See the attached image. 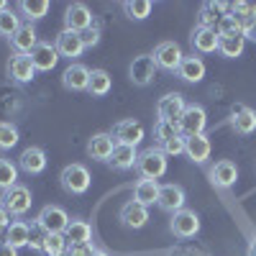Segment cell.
Returning a JSON list of instances; mask_svg holds the SVG:
<instances>
[{
    "label": "cell",
    "instance_id": "6da1fadb",
    "mask_svg": "<svg viewBox=\"0 0 256 256\" xmlns=\"http://www.w3.org/2000/svg\"><path fill=\"white\" fill-rule=\"evenodd\" d=\"M136 172L141 180H156L159 182V177H164V172H166V154L159 146L146 148L136 159Z\"/></svg>",
    "mask_w": 256,
    "mask_h": 256
},
{
    "label": "cell",
    "instance_id": "7a4b0ae2",
    "mask_svg": "<svg viewBox=\"0 0 256 256\" xmlns=\"http://www.w3.org/2000/svg\"><path fill=\"white\" fill-rule=\"evenodd\" d=\"M59 182H62L64 192H70V195H84L90 190L92 177L84 164H67L59 174Z\"/></svg>",
    "mask_w": 256,
    "mask_h": 256
},
{
    "label": "cell",
    "instance_id": "3957f363",
    "mask_svg": "<svg viewBox=\"0 0 256 256\" xmlns=\"http://www.w3.org/2000/svg\"><path fill=\"white\" fill-rule=\"evenodd\" d=\"M70 226V216L67 210L59 205H46L41 208V212L36 216V228L41 233H64Z\"/></svg>",
    "mask_w": 256,
    "mask_h": 256
},
{
    "label": "cell",
    "instance_id": "277c9868",
    "mask_svg": "<svg viewBox=\"0 0 256 256\" xmlns=\"http://www.w3.org/2000/svg\"><path fill=\"white\" fill-rule=\"evenodd\" d=\"M0 200H3L0 205H3L10 216H24V212L31 210V202H34L31 190L26 184H13L10 190L3 192V198H0Z\"/></svg>",
    "mask_w": 256,
    "mask_h": 256
},
{
    "label": "cell",
    "instance_id": "5b68a950",
    "mask_svg": "<svg viewBox=\"0 0 256 256\" xmlns=\"http://www.w3.org/2000/svg\"><path fill=\"white\" fill-rule=\"evenodd\" d=\"M156 62L152 54H138L134 56L131 67H128V77H131V82L136 84V88H146V84L154 82V74H156Z\"/></svg>",
    "mask_w": 256,
    "mask_h": 256
},
{
    "label": "cell",
    "instance_id": "8992f818",
    "mask_svg": "<svg viewBox=\"0 0 256 256\" xmlns=\"http://www.w3.org/2000/svg\"><path fill=\"white\" fill-rule=\"evenodd\" d=\"M152 56L156 62V67L159 70H166V72H177L182 59H184V54H182L177 41H162V44H156V49H154Z\"/></svg>",
    "mask_w": 256,
    "mask_h": 256
},
{
    "label": "cell",
    "instance_id": "52a82bcc",
    "mask_svg": "<svg viewBox=\"0 0 256 256\" xmlns=\"http://www.w3.org/2000/svg\"><path fill=\"white\" fill-rule=\"evenodd\" d=\"M205 123H208V113H205L202 105H187V110L180 118V134L184 138L200 136L205 131Z\"/></svg>",
    "mask_w": 256,
    "mask_h": 256
},
{
    "label": "cell",
    "instance_id": "ba28073f",
    "mask_svg": "<svg viewBox=\"0 0 256 256\" xmlns=\"http://www.w3.org/2000/svg\"><path fill=\"white\" fill-rule=\"evenodd\" d=\"M169 228H172V233L177 238H192L200 233V216L195 210H180L172 216V223H169Z\"/></svg>",
    "mask_w": 256,
    "mask_h": 256
},
{
    "label": "cell",
    "instance_id": "9c48e42d",
    "mask_svg": "<svg viewBox=\"0 0 256 256\" xmlns=\"http://www.w3.org/2000/svg\"><path fill=\"white\" fill-rule=\"evenodd\" d=\"M187 110V102L180 92H169L164 98H159L156 102V116L159 120H169V123H180L182 113Z\"/></svg>",
    "mask_w": 256,
    "mask_h": 256
},
{
    "label": "cell",
    "instance_id": "30bf717a",
    "mask_svg": "<svg viewBox=\"0 0 256 256\" xmlns=\"http://www.w3.org/2000/svg\"><path fill=\"white\" fill-rule=\"evenodd\" d=\"M92 26V13L84 3H72L64 10V28L67 31H74V34H82L84 28Z\"/></svg>",
    "mask_w": 256,
    "mask_h": 256
},
{
    "label": "cell",
    "instance_id": "8fae6325",
    "mask_svg": "<svg viewBox=\"0 0 256 256\" xmlns=\"http://www.w3.org/2000/svg\"><path fill=\"white\" fill-rule=\"evenodd\" d=\"M184 190L180 187V184H172V182H166V184H162L159 187V200H156V205L164 210V212H180V210H184Z\"/></svg>",
    "mask_w": 256,
    "mask_h": 256
},
{
    "label": "cell",
    "instance_id": "7c38bea8",
    "mask_svg": "<svg viewBox=\"0 0 256 256\" xmlns=\"http://www.w3.org/2000/svg\"><path fill=\"white\" fill-rule=\"evenodd\" d=\"M31 62H34V67L36 72H52L56 67V62H59V52L54 44H49V41H38L36 49L28 54Z\"/></svg>",
    "mask_w": 256,
    "mask_h": 256
},
{
    "label": "cell",
    "instance_id": "4fadbf2b",
    "mask_svg": "<svg viewBox=\"0 0 256 256\" xmlns=\"http://www.w3.org/2000/svg\"><path fill=\"white\" fill-rule=\"evenodd\" d=\"M208 177L216 187H233L236 180H238V166L233 162H228V159H220L208 169Z\"/></svg>",
    "mask_w": 256,
    "mask_h": 256
},
{
    "label": "cell",
    "instance_id": "5bb4252c",
    "mask_svg": "<svg viewBox=\"0 0 256 256\" xmlns=\"http://www.w3.org/2000/svg\"><path fill=\"white\" fill-rule=\"evenodd\" d=\"M113 138L116 144H126V146H138L144 141V126L134 118H128V120H120L116 123L113 128Z\"/></svg>",
    "mask_w": 256,
    "mask_h": 256
},
{
    "label": "cell",
    "instance_id": "9a60e30c",
    "mask_svg": "<svg viewBox=\"0 0 256 256\" xmlns=\"http://www.w3.org/2000/svg\"><path fill=\"white\" fill-rule=\"evenodd\" d=\"M8 77H10L13 82H18V84L31 82V80L36 77V67H34L31 56H28V54H16V56H10V62H8Z\"/></svg>",
    "mask_w": 256,
    "mask_h": 256
},
{
    "label": "cell",
    "instance_id": "2e32d148",
    "mask_svg": "<svg viewBox=\"0 0 256 256\" xmlns=\"http://www.w3.org/2000/svg\"><path fill=\"white\" fill-rule=\"evenodd\" d=\"M218 41H220V34L216 28H195L190 36V44L192 49H195L198 54H212V52H218Z\"/></svg>",
    "mask_w": 256,
    "mask_h": 256
},
{
    "label": "cell",
    "instance_id": "e0dca14e",
    "mask_svg": "<svg viewBox=\"0 0 256 256\" xmlns=\"http://www.w3.org/2000/svg\"><path fill=\"white\" fill-rule=\"evenodd\" d=\"M88 82H90V70L84 67V64H70L67 70H64L62 74V84L67 90L72 92H82V90H88Z\"/></svg>",
    "mask_w": 256,
    "mask_h": 256
},
{
    "label": "cell",
    "instance_id": "ac0fdd59",
    "mask_svg": "<svg viewBox=\"0 0 256 256\" xmlns=\"http://www.w3.org/2000/svg\"><path fill=\"white\" fill-rule=\"evenodd\" d=\"M18 169H24L26 174H41L46 169V154L38 146L24 148V154L18 156Z\"/></svg>",
    "mask_w": 256,
    "mask_h": 256
},
{
    "label": "cell",
    "instance_id": "d6986e66",
    "mask_svg": "<svg viewBox=\"0 0 256 256\" xmlns=\"http://www.w3.org/2000/svg\"><path fill=\"white\" fill-rule=\"evenodd\" d=\"M113 148H116L113 134H95V136L88 141V154H90V159H95V162H110Z\"/></svg>",
    "mask_w": 256,
    "mask_h": 256
},
{
    "label": "cell",
    "instance_id": "ffe728a7",
    "mask_svg": "<svg viewBox=\"0 0 256 256\" xmlns=\"http://www.w3.org/2000/svg\"><path fill=\"white\" fill-rule=\"evenodd\" d=\"M54 46H56L59 56H64V59H77V56L84 52V44H82L80 34H74V31H67V28H64V31L56 36Z\"/></svg>",
    "mask_w": 256,
    "mask_h": 256
},
{
    "label": "cell",
    "instance_id": "44dd1931",
    "mask_svg": "<svg viewBox=\"0 0 256 256\" xmlns=\"http://www.w3.org/2000/svg\"><path fill=\"white\" fill-rule=\"evenodd\" d=\"M120 223H123L126 228L138 230V228H144V226L148 223V210H146L141 202H136V200L126 202V205L120 208Z\"/></svg>",
    "mask_w": 256,
    "mask_h": 256
},
{
    "label": "cell",
    "instance_id": "7402d4cb",
    "mask_svg": "<svg viewBox=\"0 0 256 256\" xmlns=\"http://www.w3.org/2000/svg\"><path fill=\"white\" fill-rule=\"evenodd\" d=\"M38 44V36H36V28L31 24H24L13 36H10V46L16 54H31Z\"/></svg>",
    "mask_w": 256,
    "mask_h": 256
},
{
    "label": "cell",
    "instance_id": "603a6c76",
    "mask_svg": "<svg viewBox=\"0 0 256 256\" xmlns=\"http://www.w3.org/2000/svg\"><path fill=\"white\" fill-rule=\"evenodd\" d=\"M230 128L241 136H248L256 131V113L251 108H244V105H236L230 113Z\"/></svg>",
    "mask_w": 256,
    "mask_h": 256
},
{
    "label": "cell",
    "instance_id": "cb8c5ba5",
    "mask_svg": "<svg viewBox=\"0 0 256 256\" xmlns=\"http://www.w3.org/2000/svg\"><path fill=\"white\" fill-rule=\"evenodd\" d=\"M226 13H228V3H202L200 16H198V26L218 31V24L223 20Z\"/></svg>",
    "mask_w": 256,
    "mask_h": 256
},
{
    "label": "cell",
    "instance_id": "d4e9b609",
    "mask_svg": "<svg viewBox=\"0 0 256 256\" xmlns=\"http://www.w3.org/2000/svg\"><path fill=\"white\" fill-rule=\"evenodd\" d=\"M184 154L195 162V164H205V162L210 159V138H208L205 134L184 138Z\"/></svg>",
    "mask_w": 256,
    "mask_h": 256
},
{
    "label": "cell",
    "instance_id": "484cf974",
    "mask_svg": "<svg viewBox=\"0 0 256 256\" xmlns=\"http://www.w3.org/2000/svg\"><path fill=\"white\" fill-rule=\"evenodd\" d=\"M177 74H180V80L195 84V82H200V80L205 77V62H202L200 56H195V54H190V56L182 59Z\"/></svg>",
    "mask_w": 256,
    "mask_h": 256
},
{
    "label": "cell",
    "instance_id": "4316f807",
    "mask_svg": "<svg viewBox=\"0 0 256 256\" xmlns=\"http://www.w3.org/2000/svg\"><path fill=\"white\" fill-rule=\"evenodd\" d=\"M136 159H138V152L136 146H126V144H116L113 148V156H110V166L118 169V172H126V169H134L136 166Z\"/></svg>",
    "mask_w": 256,
    "mask_h": 256
},
{
    "label": "cell",
    "instance_id": "83f0119b",
    "mask_svg": "<svg viewBox=\"0 0 256 256\" xmlns=\"http://www.w3.org/2000/svg\"><path fill=\"white\" fill-rule=\"evenodd\" d=\"M159 182L156 180H138L136 184H134V200L136 202H141L144 208H148V205H154L156 200H159Z\"/></svg>",
    "mask_w": 256,
    "mask_h": 256
},
{
    "label": "cell",
    "instance_id": "f1b7e54d",
    "mask_svg": "<svg viewBox=\"0 0 256 256\" xmlns=\"http://www.w3.org/2000/svg\"><path fill=\"white\" fill-rule=\"evenodd\" d=\"M64 238L70 241V246H82L92 241V228L88 220H70L67 230H64Z\"/></svg>",
    "mask_w": 256,
    "mask_h": 256
},
{
    "label": "cell",
    "instance_id": "f546056e",
    "mask_svg": "<svg viewBox=\"0 0 256 256\" xmlns=\"http://www.w3.org/2000/svg\"><path fill=\"white\" fill-rule=\"evenodd\" d=\"M244 46H246L244 34H226V36H220V41H218V52H220V56H226V59L241 56V54H244Z\"/></svg>",
    "mask_w": 256,
    "mask_h": 256
},
{
    "label": "cell",
    "instance_id": "4dcf8cb0",
    "mask_svg": "<svg viewBox=\"0 0 256 256\" xmlns=\"http://www.w3.org/2000/svg\"><path fill=\"white\" fill-rule=\"evenodd\" d=\"M6 244L13 246V248L28 246V244H31V228H28L24 220H13V223L6 228Z\"/></svg>",
    "mask_w": 256,
    "mask_h": 256
},
{
    "label": "cell",
    "instance_id": "1f68e13d",
    "mask_svg": "<svg viewBox=\"0 0 256 256\" xmlns=\"http://www.w3.org/2000/svg\"><path fill=\"white\" fill-rule=\"evenodd\" d=\"M113 88V80L110 74L105 72V70H92L90 72V82H88V92L95 95V98H102V95H108Z\"/></svg>",
    "mask_w": 256,
    "mask_h": 256
},
{
    "label": "cell",
    "instance_id": "d6a6232c",
    "mask_svg": "<svg viewBox=\"0 0 256 256\" xmlns=\"http://www.w3.org/2000/svg\"><path fill=\"white\" fill-rule=\"evenodd\" d=\"M41 251H44L46 256H67V251H70V241L64 238V233H46Z\"/></svg>",
    "mask_w": 256,
    "mask_h": 256
},
{
    "label": "cell",
    "instance_id": "836d02e7",
    "mask_svg": "<svg viewBox=\"0 0 256 256\" xmlns=\"http://www.w3.org/2000/svg\"><path fill=\"white\" fill-rule=\"evenodd\" d=\"M152 8L154 6L148 3V0H126L123 3V10L131 20H146L148 16H152Z\"/></svg>",
    "mask_w": 256,
    "mask_h": 256
},
{
    "label": "cell",
    "instance_id": "e575fe53",
    "mask_svg": "<svg viewBox=\"0 0 256 256\" xmlns=\"http://www.w3.org/2000/svg\"><path fill=\"white\" fill-rule=\"evenodd\" d=\"M18 8L24 10V16L28 20H38V18H44L49 13V3H46V0H20Z\"/></svg>",
    "mask_w": 256,
    "mask_h": 256
},
{
    "label": "cell",
    "instance_id": "d590c367",
    "mask_svg": "<svg viewBox=\"0 0 256 256\" xmlns=\"http://www.w3.org/2000/svg\"><path fill=\"white\" fill-rule=\"evenodd\" d=\"M174 136H180V123H169V120H156L154 123V138H156L159 146H164Z\"/></svg>",
    "mask_w": 256,
    "mask_h": 256
},
{
    "label": "cell",
    "instance_id": "8d00e7d4",
    "mask_svg": "<svg viewBox=\"0 0 256 256\" xmlns=\"http://www.w3.org/2000/svg\"><path fill=\"white\" fill-rule=\"evenodd\" d=\"M13 184H18V166L8 159H0V190H10Z\"/></svg>",
    "mask_w": 256,
    "mask_h": 256
},
{
    "label": "cell",
    "instance_id": "74e56055",
    "mask_svg": "<svg viewBox=\"0 0 256 256\" xmlns=\"http://www.w3.org/2000/svg\"><path fill=\"white\" fill-rule=\"evenodd\" d=\"M20 26H24V24H20V18L16 16L13 8H8V10L0 13V36H8V38H10Z\"/></svg>",
    "mask_w": 256,
    "mask_h": 256
},
{
    "label": "cell",
    "instance_id": "f35d334b",
    "mask_svg": "<svg viewBox=\"0 0 256 256\" xmlns=\"http://www.w3.org/2000/svg\"><path fill=\"white\" fill-rule=\"evenodd\" d=\"M18 128L10 123V120H0V148L3 152H8V148H13L18 144Z\"/></svg>",
    "mask_w": 256,
    "mask_h": 256
},
{
    "label": "cell",
    "instance_id": "ab89813d",
    "mask_svg": "<svg viewBox=\"0 0 256 256\" xmlns=\"http://www.w3.org/2000/svg\"><path fill=\"white\" fill-rule=\"evenodd\" d=\"M218 34H220V36H226V34H241V18L226 13L223 20L218 24Z\"/></svg>",
    "mask_w": 256,
    "mask_h": 256
},
{
    "label": "cell",
    "instance_id": "60d3db41",
    "mask_svg": "<svg viewBox=\"0 0 256 256\" xmlns=\"http://www.w3.org/2000/svg\"><path fill=\"white\" fill-rule=\"evenodd\" d=\"M162 152L166 154V156H177V154H184V136L180 134V136H174V138H169L164 146H159Z\"/></svg>",
    "mask_w": 256,
    "mask_h": 256
},
{
    "label": "cell",
    "instance_id": "b9f144b4",
    "mask_svg": "<svg viewBox=\"0 0 256 256\" xmlns=\"http://www.w3.org/2000/svg\"><path fill=\"white\" fill-rule=\"evenodd\" d=\"M241 34H244V38L256 41V8L246 18H241Z\"/></svg>",
    "mask_w": 256,
    "mask_h": 256
},
{
    "label": "cell",
    "instance_id": "7bdbcfd3",
    "mask_svg": "<svg viewBox=\"0 0 256 256\" xmlns=\"http://www.w3.org/2000/svg\"><path fill=\"white\" fill-rule=\"evenodd\" d=\"M80 38H82L84 49H88V46H98V44H100V28H98V26L84 28V31L80 34Z\"/></svg>",
    "mask_w": 256,
    "mask_h": 256
},
{
    "label": "cell",
    "instance_id": "ee69618b",
    "mask_svg": "<svg viewBox=\"0 0 256 256\" xmlns=\"http://www.w3.org/2000/svg\"><path fill=\"white\" fill-rule=\"evenodd\" d=\"M92 251H95L92 244H82V246H70L67 256H92Z\"/></svg>",
    "mask_w": 256,
    "mask_h": 256
},
{
    "label": "cell",
    "instance_id": "f6af8a7d",
    "mask_svg": "<svg viewBox=\"0 0 256 256\" xmlns=\"http://www.w3.org/2000/svg\"><path fill=\"white\" fill-rule=\"evenodd\" d=\"M8 226H10V212L0 205V230H6Z\"/></svg>",
    "mask_w": 256,
    "mask_h": 256
},
{
    "label": "cell",
    "instance_id": "bcb514c9",
    "mask_svg": "<svg viewBox=\"0 0 256 256\" xmlns=\"http://www.w3.org/2000/svg\"><path fill=\"white\" fill-rule=\"evenodd\" d=\"M0 256H18V248H13V246L3 244V246H0Z\"/></svg>",
    "mask_w": 256,
    "mask_h": 256
},
{
    "label": "cell",
    "instance_id": "7dc6e473",
    "mask_svg": "<svg viewBox=\"0 0 256 256\" xmlns=\"http://www.w3.org/2000/svg\"><path fill=\"white\" fill-rule=\"evenodd\" d=\"M246 256H256V236L248 241V248H246Z\"/></svg>",
    "mask_w": 256,
    "mask_h": 256
},
{
    "label": "cell",
    "instance_id": "c3c4849f",
    "mask_svg": "<svg viewBox=\"0 0 256 256\" xmlns=\"http://www.w3.org/2000/svg\"><path fill=\"white\" fill-rule=\"evenodd\" d=\"M8 8H10V6L6 3V0H0V13H3V10H8Z\"/></svg>",
    "mask_w": 256,
    "mask_h": 256
},
{
    "label": "cell",
    "instance_id": "681fc988",
    "mask_svg": "<svg viewBox=\"0 0 256 256\" xmlns=\"http://www.w3.org/2000/svg\"><path fill=\"white\" fill-rule=\"evenodd\" d=\"M92 256H108V254H105L102 248H95V251H92Z\"/></svg>",
    "mask_w": 256,
    "mask_h": 256
},
{
    "label": "cell",
    "instance_id": "f907efd6",
    "mask_svg": "<svg viewBox=\"0 0 256 256\" xmlns=\"http://www.w3.org/2000/svg\"><path fill=\"white\" fill-rule=\"evenodd\" d=\"M6 244V236H3V230H0V246H3Z\"/></svg>",
    "mask_w": 256,
    "mask_h": 256
}]
</instances>
